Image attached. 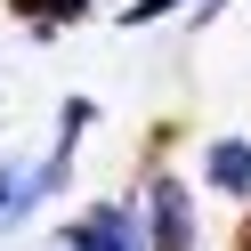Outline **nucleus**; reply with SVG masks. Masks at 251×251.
Returning a JSON list of instances; mask_svg holds the SVG:
<instances>
[{
  "label": "nucleus",
  "mask_w": 251,
  "mask_h": 251,
  "mask_svg": "<svg viewBox=\"0 0 251 251\" xmlns=\"http://www.w3.org/2000/svg\"><path fill=\"white\" fill-rule=\"evenodd\" d=\"M227 251H251V211H243V227H235V243Z\"/></svg>",
  "instance_id": "423d86ee"
},
{
  "label": "nucleus",
  "mask_w": 251,
  "mask_h": 251,
  "mask_svg": "<svg viewBox=\"0 0 251 251\" xmlns=\"http://www.w3.org/2000/svg\"><path fill=\"white\" fill-rule=\"evenodd\" d=\"M211 186L251 195V146H243V138H219V146H211Z\"/></svg>",
  "instance_id": "7ed1b4c3"
},
{
  "label": "nucleus",
  "mask_w": 251,
  "mask_h": 251,
  "mask_svg": "<svg viewBox=\"0 0 251 251\" xmlns=\"http://www.w3.org/2000/svg\"><path fill=\"white\" fill-rule=\"evenodd\" d=\"M25 25H81L89 17V0H8Z\"/></svg>",
  "instance_id": "20e7f679"
},
{
  "label": "nucleus",
  "mask_w": 251,
  "mask_h": 251,
  "mask_svg": "<svg viewBox=\"0 0 251 251\" xmlns=\"http://www.w3.org/2000/svg\"><path fill=\"white\" fill-rule=\"evenodd\" d=\"M146 235H154V251H195V211H186V186H178V178H154V195H146Z\"/></svg>",
  "instance_id": "f03ea898"
},
{
  "label": "nucleus",
  "mask_w": 251,
  "mask_h": 251,
  "mask_svg": "<svg viewBox=\"0 0 251 251\" xmlns=\"http://www.w3.org/2000/svg\"><path fill=\"white\" fill-rule=\"evenodd\" d=\"M65 251H154V235L138 227L122 202H89V211L65 227Z\"/></svg>",
  "instance_id": "f257e3e1"
},
{
  "label": "nucleus",
  "mask_w": 251,
  "mask_h": 251,
  "mask_svg": "<svg viewBox=\"0 0 251 251\" xmlns=\"http://www.w3.org/2000/svg\"><path fill=\"white\" fill-rule=\"evenodd\" d=\"M170 8H186V0H130L122 17H130V25H154V17H170Z\"/></svg>",
  "instance_id": "39448f33"
}]
</instances>
